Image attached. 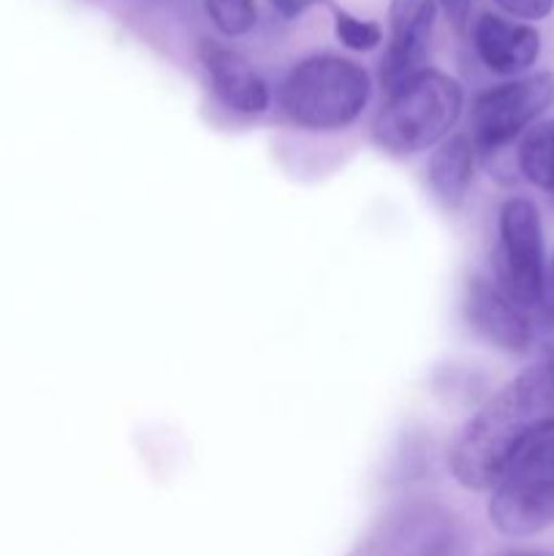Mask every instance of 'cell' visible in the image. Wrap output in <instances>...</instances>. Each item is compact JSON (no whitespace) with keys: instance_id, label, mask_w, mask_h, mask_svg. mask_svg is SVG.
Here are the masks:
<instances>
[{"instance_id":"obj_1","label":"cell","mask_w":554,"mask_h":556,"mask_svg":"<svg viewBox=\"0 0 554 556\" xmlns=\"http://www.w3.org/2000/svg\"><path fill=\"white\" fill-rule=\"evenodd\" d=\"M552 418L554 378L543 364H532L489 396L459 429L449 451L454 481L470 492H492L516 451Z\"/></svg>"},{"instance_id":"obj_2","label":"cell","mask_w":554,"mask_h":556,"mask_svg":"<svg viewBox=\"0 0 554 556\" xmlns=\"http://www.w3.org/2000/svg\"><path fill=\"white\" fill-rule=\"evenodd\" d=\"M465 106L459 81L435 68L418 71L413 79L389 92L373 123V139L383 152L411 157L435 150L454 134Z\"/></svg>"},{"instance_id":"obj_3","label":"cell","mask_w":554,"mask_h":556,"mask_svg":"<svg viewBox=\"0 0 554 556\" xmlns=\"http://www.w3.org/2000/svg\"><path fill=\"white\" fill-rule=\"evenodd\" d=\"M373 96L369 74L340 54L299 60L277 90V103L304 130H342L356 123Z\"/></svg>"},{"instance_id":"obj_4","label":"cell","mask_w":554,"mask_h":556,"mask_svg":"<svg viewBox=\"0 0 554 556\" xmlns=\"http://www.w3.org/2000/svg\"><path fill=\"white\" fill-rule=\"evenodd\" d=\"M489 521L500 535L530 538L554 527V418L516 451L492 486Z\"/></svg>"},{"instance_id":"obj_5","label":"cell","mask_w":554,"mask_h":556,"mask_svg":"<svg viewBox=\"0 0 554 556\" xmlns=\"http://www.w3.org/2000/svg\"><path fill=\"white\" fill-rule=\"evenodd\" d=\"M554 106V76L549 71L516 76L487 87L473 98L470 139L483 161L503 155Z\"/></svg>"},{"instance_id":"obj_6","label":"cell","mask_w":554,"mask_h":556,"mask_svg":"<svg viewBox=\"0 0 554 556\" xmlns=\"http://www.w3.org/2000/svg\"><path fill=\"white\" fill-rule=\"evenodd\" d=\"M546 277L541 212L525 195H511L498 212L494 282L530 313L541 304Z\"/></svg>"},{"instance_id":"obj_7","label":"cell","mask_w":554,"mask_h":556,"mask_svg":"<svg viewBox=\"0 0 554 556\" xmlns=\"http://www.w3.org/2000/svg\"><path fill=\"white\" fill-rule=\"evenodd\" d=\"M462 309L467 326L498 351L521 356L536 345V324L530 313L519 307L494 280L470 277L462 296Z\"/></svg>"},{"instance_id":"obj_8","label":"cell","mask_w":554,"mask_h":556,"mask_svg":"<svg viewBox=\"0 0 554 556\" xmlns=\"http://www.w3.org/2000/svg\"><path fill=\"white\" fill-rule=\"evenodd\" d=\"M435 0H391L389 3V43L380 58V85L386 92L396 90L407 79L427 68L432 43Z\"/></svg>"},{"instance_id":"obj_9","label":"cell","mask_w":554,"mask_h":556,"mask_svg":"<svg viewBox=\"0 0 554 556\" xmlns=\"http://www.w3.org/2000/svg\"><path fill=\"white\" fill-rule=\"evenodd\" d=\"M456 521L438 505L396 510L375 538L373 556H454Z\"/></svg>"},{"instance_id":"obj_10","label":"cell","mask_w":554,"mask_h":556,"mask_svg":"<svg viewBox=\"0 0 554 556\" xmlns=\"http://www.w3.org/2000/svg\"><path fill=\"white\" fill-rule=\"evenodd\" d=\"M199 60L210 79L212 92L226 109L237 114H264L272 103V90L264 76L239 52L204 38L199 43Z\"/></svg>"},{"instance_id":"obj_11","label":"cell","mask_w":554,"mask_h":556,"mask_svg":"<svg viewBox=\"0 0 554 556\" xmlns=\"http://www.w3.org/2000/svg\"><path fill=\"white\" fill-rule=\"evenodd\" d=\"M473 49L483 68L498 76H525L541 58V33L527 22L505 20V16L487 14L473 22Z\"/></svg>"},{"instance_id":"obj_12","label":"cell","mask_w":554,"mask_h":556,"mask_svg":"<svg viewBox=\"0 0 554 556\" xmlns=\"http://www.w3.org/2000/svg\"><path fill=\"white\" fill-rule=\"evenodd\" d=\"M476 147L467 134H451L440 141L427 161V188L443 210L454 212L465 204L476 177Z\"/></svg>"},{"instance_id":"obj_13","label":"cell","mask_w":554,"mask_h":556,"mask_svg":"<svg viewBox=\"0 0 554 556\" xmlns=\"http://www.w3.org/2000/svg\"><path fill=\"white\" fill-rule=\"evenodd\" d=\"M514 166L527 182L554 195V119H541L521 136Z\"/></svg>"},{"instance_id":"obj_14","label":"cell","mask_w":554,"mask_h":556,"mask_svg":"<svg viewBox=\"0 0 554 556\" xmlns=\"http://www.w3.org/2000/svg\"><path fill=\"white\" fill-rule=\"evenodd\" d=\"M331 14H335V36L351 52H373L383 41V27L375 20H362V16H353L351 11L337 9L331 5Z\"/></svg>"},{"instance_id":"obj_15","label":"cell","mask_w":554,"mask_h":556,"mask_svg":"<svg viewBox=\"0 0 554 556\" xmlns=\"http://www.w3.org/2000/svg\"><path fill=\"white\" fill-rule=\"evenodd\" d=\"M204 9L206 16L212 20V25L228 38L250 33L255 20H259L255 0H204Z\"/></svg>"},{"instance_id":"obj_16","label":"cell","mask_w":554,"mask_h":556,"mask_svg":"<svg viewBox=\"0 0 554 556\" xmlns=\"http://www.w3.org/2000/svg\"><path fill=\"white\" fill-rule=\"evenodd\" d=\"M498 9H503L505 14L516 16L521 22H541L546 20L554 11V0H492Z\"/></svg>"},{"instance_id":"obj_17","label":"cell","mask_w":554,"mask_h":556,"mask_svg":"<svg viewBox=\"0 0 554 556\" xmlns=\"http://www.w3.org/2000/svg\"><path fill=\"white\" fill-rule=\"evenodd\" d=\"M266 3L275 9V14H280L282 20H299V16L307 14L315 5H335L331 0H266Z\"/></svg>"},{"instance_id":"obj_18","label":"cell","mask_w":554,"mask_h":556,"mask_svg":"<svg viewBox=\"0 0 554 556\" xmlns=\"http://www.w3.org/2000/svg\"><path fill=\"white\" fill-rule=\"evenodd\" d=\"M435 3H438V9L443 11L454 30H465L467 22H470L473 0H435Z\"/></svg>"},{"instance_id":"obj_19","label":"cell","mask_w":554,"mask_h":556,"mask_svg":"<svg viewBox=\"0 0 554 556\" xmlns=\"http://www.w3.org/2000/svg\"><path fill=\"white\" fill-rule=\"evenodd\" d=\"M538 315H541L546 324L554 326V271L546 277V286H543V296H541V304H538L536 309Z\"/></svg>"},{"instance_id":"obj_20","label":"cell","mask_w":554,"mask_h":556,"mask_svg":"<svg viewBox=\"0 0 554 556\" xmlns=\"http://www.w3.org/2000/svg\"><path fill=\"white\" fill-rule=\"evenodd\" d=\"M541 364L549 369V375H552V378H554V342H546V345H543Z\"/></svg>"},{"instance_id":"obj_21","label":"cell","mask_w":554,"mask_h":556,"mask_svg":"<svg viewBox=\"0 0 554 556\" xmlns=\"http://www.w3.org/2000/svg\"><path fill=\"white\" fill-rule=\"evenodd\" d=\"M505 556H538V554H521L519 552V554H505Z\"/></svg>"},{"instance_id":"obj_22","label":"cell","mask_w":554,"mask_h":556,"mask_svg":"<svg viewBox=\"0 0 554 556\" xmlns=\"http://www.w3.org/2000/svg\"><path fill=\"white\" fill-rule=\"evenodd\" d=\"M552 271H554V258H552Z\"/></svg>"},{"instance_id":"obj_23","label":"cell","mask_w":554,"mask_h":556,"mask_svg":"<svg viewBox=\"0 0 554 556\" xmlns=\"http://www.w3.org/2000/svg\"><path fill=\"white\" fill-rule=\"evenodd\" d=\"M552 201H554V195H552Z\"/></svg>"}]
</instances>
